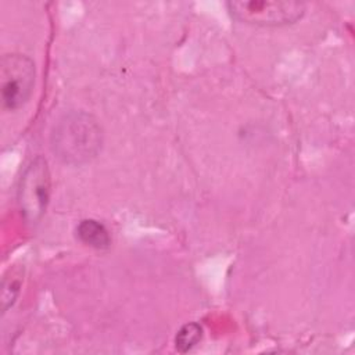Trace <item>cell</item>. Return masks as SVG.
<instances>
[{
  "mask_svg": "<svg viewBox=\"0 0 355 355\" xmlns=\"http://www.w3.org/2000/svg\"><path fill=\"white\" fill-rule=\"evenodd\" d=\"M103 132L98 122L87 112L71 111L54 126L51 148L67 165L79 166L90 162L101 150Z\"/></svg>",
  "mask_w": 355,
  "mask_h": 355,
  "instance_id": "1",
  "label": "cell"
},
{
  "mask_svg": "<svg viewBox=\"0 0 355 355\" xmlns=\"http://www.w3.org/2000/svg\"><path fill=\"white\" fill-rule=\"evenodd\" d=\"M226 7L233 18L257 26H283L297 22L305 12L300 1L279 0H240L227 1Z\"/></svg>",
  "mask_w": 355,
  "mask_h": 355,
  "instance_id": "2",
  "label": "cell"
},
{
  "mask_svg": "<svg viewBox=\"0 0 355 355\" xmlns=\"http://www.w3.org/2000/svg\"><path fill=\"white\" fill-rule=\"evenodd\" d=\"M36 78L35 62L19 53L1 57L0 92L1 105L6 111H17L24 107L33 90Z\"/></svg>",
  "mask_w": 355,
  "mask_h": 355,
  "instance_id": "3",
  "label": "cell"
},
{
  "mask_svg": "<svg viewBox=\"0 0 355 355\" xmlns=\"http://www.w3.org/2000/svg\"><path fill=\"white\" fill-rule=\"evenodd\" d=\"M51 190L50 171L43 157L33 158L25 168L18 186V204L26 222L36 223L46 212Z\"/></svg>",
  "mask_w": 355,
  "mask_h": 355,
  "instance_id": "4",
  "label": "cell"
},
{
  "mask_svg": "<svg viewBox=\"0 0 355 355\" xmlns=\"http://www.w3.org/2000/svg\"><path fill=\"white\" fill-rule=\"evenodd\" d=\"M78 240L94 250H108L111 247V234L108 229L96 219H83L76 226Z\"/></svg>",
  "mask_w": 355,
  "mask_h": 355,
  "instance_id": "5",
  "label": "cell"
},
{
  "mask_svg": "<svg viewBox=\"0 0 355 355\" xmlns=\"http://www.w3.org/2000/svg\"><path fill=\"white\" fill-rule=\"evenodd\" d=\"M202 338V327L196 323V322H190L183 324L175 337V348L179 352H187L190 349H193Z\"/></svg>",
  "mask_w": 355,
  "mask_h": 355,
  "instance_id": "6",
  "label": "cell"
},
{
  "mask_svg": "<svg viewBox=\"0 0 355 355\" xmlns=\"http://www.w3.org/2000/svg\"><path fill=\"white\" fill-rule=\"evenodd\" d=\"M10 276H4L1 284V312L6 313L7 309L14 304L18 297L21 287V273L15 270H8Z\"/></svg>",
  "mask_w": 355,
  "mask_h": 355,
  "instance_id": "7",
  "label": "cell"
}]
</instances>
